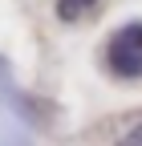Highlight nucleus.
Segmentation results:
<instances>
[{
	"label": "nucleus",
	"instance_id": "obj_1",
	"mask_svg": "<svg viewBox=\"0 0 142 146\" xmlns=\"http://www.w3.org/2000/svg\"><path fill=\"white\" fill-rule=\"evenodd\" d=\"M106 69L118 81H138L142 77V21H126L110 33V41H106Z\"/></svg>",
	"mask_w": 142,
	"mask_h": 146
},
{
	"label": "nucleus",
	"instance_id": "obj_2",
	"mask_svg": "<svg viewBox=\"0 0 142 146\" xmlns=\"http://www.w3.org/2000/svg\"><path fill=\"white\" fill-rule=\"evenodd\" d=\"M94 8H98V0H57V4H53V12H57L61 25H77L81 16H90Z\"/></svg>",
	"mask_w": 142,
	"mask_h": 146
},
{
	"label": "nucleus",
	"instance_id": "obj_3",
	"mask_svg": "<svg viewBox=\"0 0 142 146\" xmlns=\"http://www.w3.org/2000/svg\"><path fill=\"white\" fill-rule=\"evenodd\" d=\"M118 146H142V126H134L126 138H118Z\"/></svg>",
	"mask_w": 142,
	"mask_h": 146
}]
</instances>
